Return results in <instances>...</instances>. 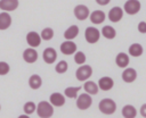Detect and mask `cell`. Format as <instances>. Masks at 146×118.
Returning <instances> with one entry per match:
<instances>
[{"mask_svg":"<svg viewBox=\"0 0 146 118\" xmlns=\"http://www.w3.org/2000/svg\"><path fill=\"white\" fill-rule=\"evenodd\" d=\"M137 30H138V32L139 33H141V34H145L146 33V22H139L138 23V26H137Z\"/></svg>","mask_w":146,"mask_h":118,"instance_id":"32","label":"cell"},{"mask_svg":"<svg viewBox=\"0 0 146 118\" xmlns=\"http://www.w3.org/2000/svg\"><path fill=\"white\" fill-rule=\"evenodd\" d=\"M81 90V86H68L64 91V95L70 99H76L79 95V92Z\"/></svg>","mask_w":146,"mask_h":118,"instance_id":"25","label":"cell"},{"mask_svg":"<svg viewBox=\"0 0 146 118\" xmlns=\"http://www.w3.org/2000/svg\"><path fill=\"white\" fill-rule=\"evenodd\" d=\"M42 59L48 65L54 64L57 59V51L54 48H46L42 52Z\"/></svg>","mask_w":146,"mask_h":118,"instance_id":"12","label":"cell"},{"mask_svg":"<svg viewBox=\"0 0 146 118\" xmlns=\"http://www.w3.org/2000/svg\"><path fill=\"white\" fill-rule=\"evenodd\" d=\"M19 1L18 0H0V9L2 11H14L18 8Z\"/></svg>","mask_w":146,"mask_h":118,"instance_id":"13","label":"cell"},{"mask_svg":"<svg viewBox=\"0 0 146 118\" xmlns=\"http://www.w3.org/2000/svg\"><path fill=\"white\" fill-rule=\"evenodd\" d=\"M75 102H76L78 109H80V110H87V109H89L91 107L92 99H91V95L90 94H88V93L84 92V93H81V94L78 95Z\"/></svg>","mask_w":146,"mask_h":118,"instance_id":"5","label":"cell"},{"mask_svg":"<svg viewBox=\"0 0 146 118\" xmlns=\"http://www.w3.org/2000/svg\"><path fill=\"white\" fill-rule=\"evenodd\" d=\"M59 49H60V52H62L63 54H65V56H71V54H73V53L76 52L78 47H76V44H75L73 41L66 40V41H64V42L60 44Z\"/></svg>","mask_w":146,"mask_h":118,"instance_id":"9","label":"cell"},{"mask_svg":"<svg viewBox=\"0 0 146 118\" xmlns=\"http://www.w3.org/2000/svg\"><path fill=\"white\" fill-rule=\"evenodd\" d=\"M114 86V81L110 76H103L98 79V87L102 91H110Z\"/></svg>","mask_w":146,"mask_h":118,"instance_id":"14","label":"cell"},{"mask_svg":"<svg viewBox=\"0 0 146 118\" xmlns=\"http://www.w3.org/2000/svg\"><path fill=\"white\" fill-rule=\"evenodd\" d=\"M36 110V104L33 101H27L25 102V104L23 106V111L26 115H32L34 111Z\"/></svg>","mask_w":146,"mask_h":118,"instance_id":"27","label":"cell"},{"mask_svg":"<svg viewBox=\"0 0 146 118\" xmlns=\"http://www.w3.org/2000/svg\"><path fill=\"white\" fill-rule=\"evenodd\" d=\"M122 116L123 118H136L137 109L132 104H125L122 108Z\"/></svg>","mask_w":146,"mask_h":118,"instance_id":"23","label":"cell"},{"mask_svg":"<svg viewBox=\"0 0 146 118\" xmlns=\"http://www.w3.org/2000/svg\"><path fill=\"white\" fill-rule=\"evenodd\" d=\"M95 1L100 6H106V5H108L111 2V0H95Z\"/></svg>","mask_w":146,"mask_h":118,"instance_id":"34","label":"cell"},{"mask_svg":"<svg viewBox=\"0 0 146 118\" xmlns=\"http://www.w3.org/2000/svg\"><path fill=\"white\" fill-rule=\"evenodd\" d=\"M87 58H86V54L82 52V51H76L74 53V62L78 64V65H83L86 62Z\"/></svg>","mask_w":146,"mask_h":118,"instance_id":"30","label":"cell"},{"mask_svg":"<svg viewBox=\"0 0 146 118\" xmlns=\"http://www.w3.org/2000/svg\"><path fill=\"white\" fill-rule=\"evenodd\" d=\"M91 75H92V68L89 65H81L75 71V77L80 82L88 81L91 77Z\"/></svg>","mask_w":146,"mask_h":118,"instance_id":"3","label":"cell"},{"mask_svg":"<svg viewBox=\"0 0 146 118\" xmlns=\"http://www.w3.org/2000/svg\"><path fill=\"white\" fill-rule=\"evenodd\" d=\"M106 18V15L103 10H94L92 12H90V16H89V19L92 24L95 25H98V24H102Z\"/></svg>","mask_w":146,"mask_h":118,"instance_id":"17","label":"cell"},{"mask_svg":"<svg viewBox=\"0 0 146 118\" xmlns=\"http://www.w3.org/2000/svg\"><path fill=\"white\" fill-rule=\"evenodd\" d=\"M84 39L88 43L90 44H95L99 41L100 39V32L98 28L94 27V26H89L86 28L84 31Z\"/></svg>","mask_w":146,"mask_h":118,"instance_id":"4","label":"cell"},{"mask_svg":"<svg viewBox=\"0 0 146 118\" xmlns=\"http://www.w3.org/2000/svg\"><path fill=\"white\" fill-rule=\"evenodd\" d=\"M41 35L35 31H31L26 34V42L31 48H38L41 44Z\"/></svg>","mask_w":146,"mask_h":118,"instance_id":"8","label":"cell"},{"mask_svg":"<svg viewBox=\"0 0 146 118\" xmlns=\"http://www.w3.org/2000/svg\"><path fill=\"white\" fill-rule=\"evenodd\" d=\"M39 58V54H38V51L34 49V48H26L24 51H23V60L27 64H33L38 60Z\"/></svg>","mask_w":146,"mask_h":118,"instance_id":"10","label":"cell"},{"mask_svg":"<svg viewBox=\"0 0 146 118\" xmlns=\"http://www.w3.org/2000/svg\"><path fill=\"white\" fill-rule=\"evenodd\" d=\"M137 78V71L135 68L131 67H127L124 68V70L122 71V79L125 83H132L135 82Z\"/></svg>","mask_w":146,"mask_h":118,"instance_id":"15","label":"cell"},{"mask_svg":"<svg viewBox=\"0 0 146 118\" xmlns=\"http://www.w3.org/2000/svg\"><path fill=\"white\" fill-rule=\"evenodd\" d=\"M10 71V66L6 61H0V76L7 75Z\"/></svg>","mask_w":146,"mask_h":118,"instance_id":"31","label":"cell"},{"mask_svg":"<svg viewBox=\"0 0 146 118\" xmlns=\"http://www.w3.org/2000/svg\"><path fill=\"white\" fill-rule=\"evenodd\" d=\"M79 32H80V30H79V27H78L76 25H71V26L64 32V37H65L66 40L73 41V40L79 35Z\"/></svg>","mask_w":146,"mask_h":118,"instance_id":"21","label":"cell"},{"mask_svg":"<svg viewBox=\"0 0 146 118\" xmlns=\"http://www.w3.org/2000/svg\"><path fill=\"white\" fill-rule=\"evenodd\" d=\"M140 8H141V3H140L139 0H127L124 2V6H123V10L128 15H136V14H138Z\"/></svg>","mask_w":146,"mask_h":118,"instance_id":"6","label":"cell"},{"mask_svg":"<svg viewBox=\"0 0 146 118\" xmlns=\"http://www.w3.org/2000/svg\"><path fill=\"white\" fill-rule=\"evenodd\" d=\"M67 69H68V65H67V62H66L65 60H60V61L55 66V70H56V73H58V74H64V73L67 71Z\"/></svg>","mask_w":146,"mask_h":118,"instance_id":"29","label":"cell"},{"mask_svg":"<svg viewBox=\"0 0 146 118\" xmlns=\"http://www.w3.org/2000/svg\"><path fill=\"white\" fill-rule=\"evenodd\" d=\"M83 90L86 93L90 94V95H96L98 93V84H96L95 82L92 81H86L84 84H83Z\"/></svg>","mask_w":146,"mask_h":118,"instance_id":"20","label":"cell"},{"mask_svg":"<svg viewBox=\"0 0 146 118\" xmlns=\"http://www.w3.org/2000/svg\"><path fill=\"white\" fill-rule=\"evenodd\" d=\"M17 118H30V115H26V113H24V115H19Z\"/></svg>","mask_w":146,"mask_h":118,"instance_id":"35","label":"cell"},{"mask_svg":"<svg viewBox=\"0 0 146 118\" xmlns=\"http://www.w3.org/2000/svg\"><path fill=\"white\" fill-rule=\"evenodd\" d=\"M130 62V59H129V56L125 53V52H119L115 57V64L117 67L120 68H127L128 65Z\"/></svg>","mask_w":146,"mask_h":118,"instance_id":"18","label":"cell"},{"mask_svg":"<svg viewBox=\"0 0 146 118\" xmlns=\"http://www.w3.org/2000/svg\"><path fill=\"white\" fill-rule=\"evenodd\" d=\"M98 109L104 115H113L116 110V103L114 100L110 98H105L100 100V102L98 103Z\"/></svg>","mask_w":146,"mask_h":118,"instance_id":"2","label":"cell"},{"mask_svg":"<svg viewBox=\"0 0 146 118\" xmlns=\"http://www.w3.org/2000/svg\"><path fill=\"white\" fill-rule=\"evenodd\" d=\"M123 14H124V10L121 7L115 6L108 11V19L112 23H119L123 18Z\"/></svg>","mask_w":146,"mask_h":118,"instance_id":"11","label":"cell"},{"mask_svg":"<svg viewBox=\"0 0 146 118\" xmlns=\"http://www.w3.org/2000/svg\"><path fill=\"white\" fill-rule=\"evenodd\" d=\"M143 52H144V49L139 43H132L129 47V54L132 57H140Z\"/></svg>","mask_w":146,"mask_h":118,"instance_id":"26","label":"cell"},{"mask_svg":"<svg viewBox=\"0 0 146 118\" xmlns=\"http://www.w3.org/2000/svg\"><path fill=\"white\" fill-rule=\"evenodd\" d=\"M0 110H1V106H0Z\"/></svg>","mask_w":146,"mask_h":118,"instance_id":"36","label":"cell"},{"mask_svg":"<svg viewBox=\"0 0 146 118\" xmlns=\"http://www.w3.org/2000/svg\"><path fill=\"white\" fill-rule=\"evenodd\" d=\"M35 111L40 118H50L54 115V106L49 101H40L36 104Z\"/></svg>","mask_w":146,"mask_h":118,"instance_id":"1","label":"cell"},{"mask_svg":"<svg viewBox=\"0 0 146 118\" xmlns=\"http://www.w3.org/2000/svg\"><path fill=\"white\" fill-rule=\"evenodd\" d=\"M41 39L44 40V41H49L54 37V30L51 27H46L41 31Z\"/></svg>","mask_w":146,"mask_h":118,"instance_id":"28","label":"cell"},{"mask_svg":"<svg viewBox=\"0 0 146 118\" xmlns=\"http://www.w3.org/2000/svg\"><path fill=\"white\" fill-rule=\"evenodd\" d=\"M49 102L54 107H62L65 104V95L59 92H54L49 96Z\"/></svg>","mask_w":146,"mask_h":118,"instance_id":"16","label":"cell"},{"mask_svg":"<svg viewBox=\"0 0 146 118\" xmlns=\"http://www.w3.org/2000/svg\"><path fill=\"white\" fill-rule=\"evenodd\" d=\"M11 25V16L7 11L0 12V31H5L9 28Z\"/></svg>","mask_w":146,"mask_h":118,"instance_id":"19","label":"cell"},{"mask_svg":"<svg viewBox=\"0 0 146 118\" xmlns=\"http://www.w3.org/2000/svg\"><path fill=\"white\" fill-rule=\"evenodd\" d=\"M42 85V78L38 75V74H33L30 76L29 78V86L32 88V90H38L40 88Z\"/></svg>","mask_w":146,"mask_h":118,"instance_id":"22","label":"cell"},{"mask_svg":"<svg viewBox=\"0 0 146 118\" xmlns=\"http://www.w3.org/2000/svg\"><path fill=\"white\" fill-rule=\"evenodd\" d=\"M102 35L108 40H113L116 35V31L113 26H110V25H105L103 28H102Z\"/></svg>","mask_w":146,"mask_h":118,"instance_id":"24","label":"cell"},{"mask_svg":"<svg viewBox=\"0 0 146 118\" xmlns=\"http://www.w3.org/2000/svg\"><path fill=\"white\" fill-rule=\"evenodd\" d=\"M139 112H140V115H141L144 118H146V103L141 104V107H140V109H139Z\"/></svg>","mask_w":146,"mask_h":118,"instance_id":"33","label":"cell"},{"mask_svg":"<svg viewBox=\"0 0 146 118\" xmlns=\"http://www.w3.org/2000/svg\"><path fill=\"white\" fill-rule=\"evenodd\" d=\"M73 12H74L75 18L79 19V20H84V19H87L90 16V10H89V8L86 5H78V6H75Z\"/></svg>","mask_w":146,"mask_h":118,"instance_id":"7","label":"cell"}]
</instances>
